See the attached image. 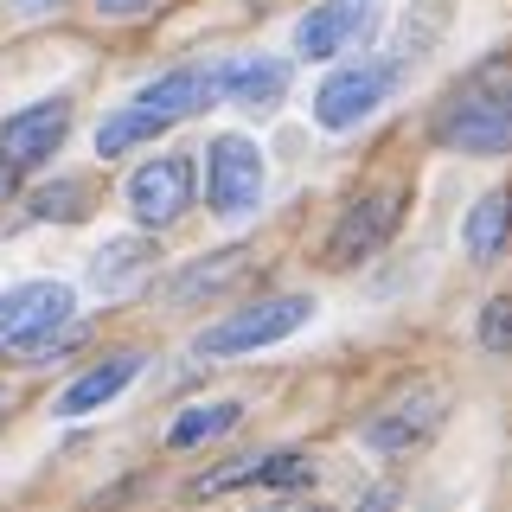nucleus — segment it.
Here are the masks:
<instances>
[{
  "mask_svg": "<svg viewBox=\"0 0 512 512\" xmlns=\"http://www.w3.org/2000/svg\"><path fill=\"white\" fill-rule=\"evenodd\" d=\"M436 141L455 154H506L512 148V58H493L442 103Z\"/></svg>",
  "mask_w": 512,
  "mask_h": 512,
  "instance_id": "obj_1",
  "label": "nucleus"
},
{
  "mask_svg": "<svg viewBox=\"0 0 512 512\" xmlns=\"http://www.w3.org/2000/svg\"><path fill=\"white\" fill-rule=\"evenodd\" d=\"M212 96H218V71H173V77H154V84L141 90L135 103H122L116 116L96 128V154H122V148H135V141L160 135V128L199 116Z\"/></svg>",
  "mask_w": 512,
  "mask_h": 512,
  "instance_id": "obj_2",
  "label": "nucleus"
},
{
  "mask_svg": "<svg viewBox=\"0 0 512 512\" xmlns=\"http://www.w3.org/2000/svg\"><path fill=\"white\" fill-rule=\"evenodd\" d=\"M308 301L301 295H282V301H263V308H244L231 320H218V327L199 333V352L205 359H231V352H250V346H276L288 340L295 327H308Z\"/></svg>",
  "mask_w": 512,
  "mask_h": 512,
  "instance_id": "obj_3",
  "label": "nucleus"
},
{
  "mask_svg": "<svg viewBox=\"0 0 512 512\" xmlns=\"http://www.w3.org/2000/svg\"><path fill=\"white\" fill-rule=\"evenodd\" d=\"M205 192H212V212L224 218L256 212V199H263V154L244 135H218L205 148Z\"/></svg>",
  "mask_w": 512,
  "mask_h": 512,
  "instance_id": "obj_4",
  "label": "nucleus"
},
{
  "mask_svg": "<svg viewBox=\"0 0 512 512\" xmlns=\"http://www.w3.org/2000/svg\"><path fill=\"white\" fill-rule=\"evenodd\" d=\"M64 128H71V103H64V96H45V103L20 109L13 122H0V167L7 173L39 167L45 154H58Z\"/></svg>",
  "mask_w": 512,
  "mask_h": 512,
  "instance_id": "obj_5",
  "label": "nucleus"
},
{
  "mask_svg": "<svg viewBox=\"0 0 512 512\" xmlns=\"http://www.w3.org/2000/svg\"><path fill=\"white\" fill-rule=\"evenodd\" d=\"M192 205V160L186 154H160V160H148V167L128 180V212H135L141 224H173Z\"/></svg>",
  "mask_w": 512,
  "mask_h": 512,
  "instance_id": "obj_6",
  "label": "nucleus"
},
{
  "mask_svg": "<svg viewBox=\"0 0 512 512\" xmlns=\"http://www.w3.org/2000/svg\"><path fill=\"white\" fill-rule=\"evenodd\" d=\"M71 308H77V295L64 282H26V288H13V295H0V346H26V340H39V333L64 327Z\"/></svg>",
  "mask_w": 512,
  "mask_h": 512,
  "instance_id": "obj_7",
  "label": "nucleus"
},
{
  "mask_svg": "<svg viewBox=\"0 0 512 512\" xmlns=\"http://www.w3.org/2000/svg\"><path fill=\"white\" fill-rule=\"evenodd\" d=\"M372 26H378V0H320L308 20L295 26V52L301 58H340Z\"/></svg>",
  "mask_w": 512,
  "mask_h": 512,
  "instance_id": "obj_8",
  "label": "nucleus"
},
{
  "mask_svg": "<svg viewBox=\"0 0 512 512\" xmlns=\"http://www.w3.org/2000/svg\"><path fill=\"white\" fill-rule=\"evenodd\" d=\"M397 212H404V199H397V192H365V199H352L346 218H340V231H333V244H327V263L333 269L365 263V256H372L384 237L397 231Z\"/></svg>",
  "mask_w": 512,
  "mask_h": 512,
  "instance_id": "obj_9",
  "label": "nucleus"
},
{
  "mask_svg": "<svg viewBox=\"0 0 512 512\" xmlns=\"http://www.w3.org/2000/svg\"><path fill=\"white\" fill-rule=\"evenodd\" d=\"M436 423H442L436 391H404L391 410H378L372 423H365V448H372V455H410L416 442L436 436Z\"/></svg>",
  "mask_w": 512,
  "mask_h": 512,
  "instance_id": "obj_10",
  "label": "nucleus"
},
{
  "mask_svg": "<svg viewBox=\"0 0 512 512\" xmlns=\"http://www.w3.org/2000/svg\"><path fill=\"white\" fill-rule=\"evenodd\" d=\"M391 96V71H340V77H327L314 96V122L320 128H352L359 116H372V109Z\"/></svg>",
  "mask_w": 512,
  "mask_h": 512,
  "instance_id": "obj_11",
  "label": "nucleus"
},
{
  "mask_svg": "<svg viewBox=\"0 0 512 512\" xmlns=\"http://www.w3.org/2000/svg\"><path fill=\"white\" fill-rule=\"evenodd\" d=\"M314 468H308V455H244L237 468H212V474H199L192 480V493H231V487H308Z\"/></svg>",
  "mask_w": 512,
  "mask_h": 512,
  "instance_id": "obj_12",
  "label": "nucleus"
},
{
  "mask_svg": "<svg viewBox=\"0 0 512 512\" xmlns=\"http://www.w3.org/2000/svg\"><path fill=\"white\" fill-rule=\"evenodd\" d=\"M135 378H141V352H116V359L90 365V372L58 397V416H90V410H103L109 397H122Z\"/></svg>",
  "mask_w": 512,
  "mask_h": 512,
  "instance_id": "obj_13",
  "label": "nucleus"
},
{
  "mask_svg": "<svg viewBox=\"0 0 512 512\" xmlns=\"http://www.w3.org/2000/svg\"><path fill=\"white\" fill-rule=\"evenodd\" d=\"M218 90L231 96V103H244V109H269V103L288 90V64L237 58V64H224V71H218Z\"/></svg>",
  "mask_w": 512,
  "mask_h": 512,
  "instance_id": "obj_14",
  "label": "nucleus"
},
{
  "mask_svg": "<svg viewBox=\"0 0 512 512\" xmlns=\"http://www.w3.org/2000/svg\"><path fill=\"white\" fill-rule=\"evenodd\" d=\"M506 231H512V192L500 186V192H487V199L468 212V224H461V244H468L474 263H493L500 244H506Z\"/></svg>",
  "mask_w": 512,
  "mask_h": 512,
  "instance_id": "obj_15",
  "label": "nucleus"
},
{
  "mask_svg": "<svg viewBox=\"0 0 512 512\" xmlns=\"http://www.w3.org/2000/svg\"><path fill=\"white\" fill-rule=\"evenodd\" d=\"M231 423H237V404H199V410H186L180 423L167 429V442L173 448H192V442H205V436H224Z\"/></svg>",
  "mask_w": 512,
  "mask_h": 512,
  "instance_id": "obj_16",
  "label": "nucleus"
},
{
  "mask_svg": "<svg viewBox=\"0 0 512 512\" xmlns=\"http://www.w3.org/2000/svg\"><path fill=\"white\" fill-rule=\"evenodd\" d=\"M135 269H148V244H109L96 256V288H122Z\"/></svg>",
  "mask_w": 512,
  "mask_h": 512,
  "instance_id": "obj_17",
  "label": "nucleus"
},
{
  "mask_svg": "<svg viewBox=\"0 0 512 512\" xmlns=\"http://www.w3.org/2000/svg\"><path fill=\"white\" fill-rule=\"evenodd\" d=\"M480 346H487V352H512V295L487 301V314H480Z\"/></svg>",
  "mask_w": 512,
  "mask_h": 512,
  "instance_id": "obj_18",
  "label": "nucleus"
},
{
  "mask_svg": "<svg viewBox=\"0 0 512 512\" xmlns=\"http://www.w3.org/2000/svg\"><path fill=\"white\" fill-rule=\"evenodd\" d=\"M39 218H84V186H77V180L45 186L39 192Z\"/></svg>",
  "mask_w": 512,
  "mask_h": 512,
  "instance_id": "obj_19",
  "label": "nucleus"
},
{
  "mask_svg": "<svg viewBox=\"0 0 512 512\" xmlns=\"http://www.w3.org/2000/svg\"><path fill=\"white\" fill-rule=\"evenodd\" d=\"M154 0H103V13H148Z\"/></svg>",
  "mask_w": 512,
  "mask_h": 512,
  "instance_id": "obj_20",
  "label": "nucleus"
},
{
  "mask_svg": "<svg viewBox=\"0 0 512 512\" xmlns=\"http://www.w3.org/2000/svg\"><path fill=\"white\" fill-rule=\"evenodd\" d=\"M13 7H20V13H52L58 0H13Z\"/></svg>",
  "mask_w": 512,
  "mask_h": 512,
  "instance_id": "obj_21",
  "label": "nucleus"
},
{
  "mask_svg": "<svg viewBox=\"0 0 512 512\" xmlns=\"http://www.w3.org/2000/svg\"><path fill=\"white\" fill-rule=\"evenodd\" d=\"M0 186H7V167H0Z\"/></svg>",
  "mask_w": 512,
  "mask_h": 512,
  "instance_id": "obj_22",
  "label": "nucleus"
}]
</instances>
